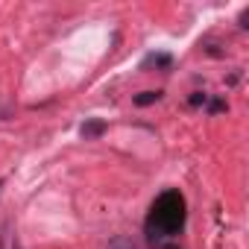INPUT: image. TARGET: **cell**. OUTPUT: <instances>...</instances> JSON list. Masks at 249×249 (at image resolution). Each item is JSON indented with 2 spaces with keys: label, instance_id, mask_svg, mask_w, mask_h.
I'll return each instance as SVG.
<instances>
[{
  "label": "cell",
  "instance_id": "7a4b0ae2",
  "mask_svg": "<svg viewBox=\"0 0 249 249\" xmlns=\"http://www.w3.org/2000/svg\"><path fill=\"white\" fill-rule=\"evenodd\" d=\"M79 132H82L85 141H94V138H100V135L106 132V123H103V120H85Z\"/></svg>",
  "mask_w": 249,
  "mask_h": 249
},
{
  "label": "cell",
  "instance_id": "6da1fadb",
  "mask_svg": "<svg viewBox=\"0 0 249 249\" xmlns=\"http://www.w3.org/2000/svg\"><path fill=\"white\" fill-rule=\"evenodd\" d=\"M185 196L179 191H164L153 208H150V217H147V234H150V243L156 249H164L167 240H173L182 226H185Z\"/></svg>",
  "mask_w": 249,
  "mask_h": 249
},
{
  "label": "cell",
  "instance_id": "277c9868",
  "mask_svg": "<svg viewBox=\"0 0 249 249\" xmlns=\"http://www.w3.org/2000/svg\"><path fill=\"white\" fill-rule=\"evenodd\" d=\"M106 249H138V246H135L129 237H114V240H111Z\"/></svg>",
  "mask_w": 249,
  "mask_h": 249
},
{
  "label": "cell",
  "instance_id": "52a82bcc",
  "mask_svg": "<svg viewBox=\"0 0 249 249\" xmlns=\"http://www.w3.org/2000/svg\"><path fill=\"white\" fill-rule=\"evenodd\" d=\"M15 249H21V246H18V243H15Z\"/></svg>",
  "mask_w": 249,
  "mask_h": 249
},
{
  "label": "cell",
  "instance_id": "3957f363",
  "mask_svg": "<svg viewBox=\"0 0 249 249\" xmlns=\"http://www.w3.org/2000/svg\"><path fill=\"white\" fill-rule=\"evenodd\" d=\"M159 100H161V91H144V94L135 97L138 106H150V103H159Z\"/></svg>",
  "mask_w": 249,
  "mask_h": 249
},
{
  "label": "cell",
  "instance_id": "8992f818",
  "mask_svg": "<svg viewBox=\"0 0 249 249\" xmlns=\"http://www.w3.org/2000/svg\"><path fill=\"white\" fill-rule=\"evenodd\" d=\"M0 188H3V179H0Z\"/></svg>",
  "mask_w": 249,
  "mask_h": 249
},
{
  "label": "cell",
  "instance_id": "5b68a950",
  "mask_svg": "<svg viewBox=\"0 0 249 249\" xmlns=\"http://www.w3.org/2000/svg\"><path fill=\"white\" fill-rule=\"evenodd\" d=\"M205 103H208V94H202V91H196L191 97V106H205Z\"/></svg>",
  "mask_w": 249,
  "mask_h": 249
}]
</instances>
